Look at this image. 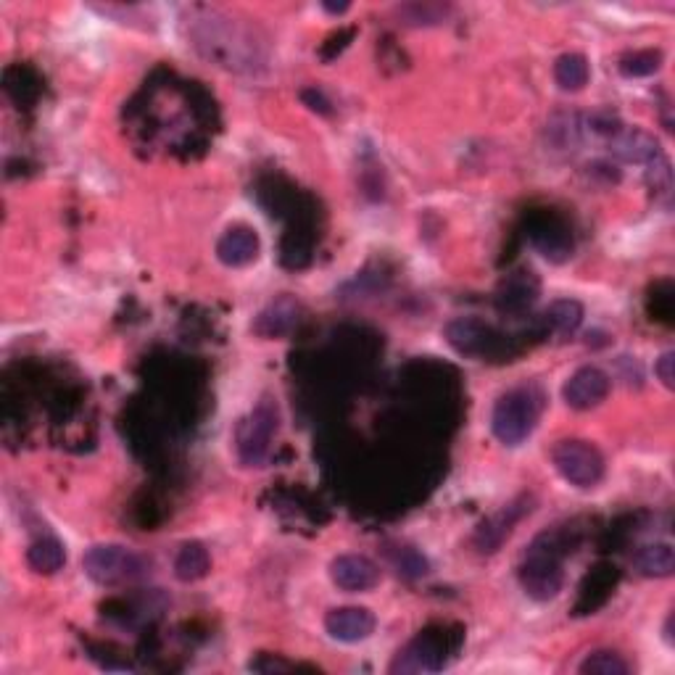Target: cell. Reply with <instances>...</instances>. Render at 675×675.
I'll return each mask as SVG.
<instances>
[{
	"label": "cell",
	"mask_w": 675,
	"mask_h": 675,
	"mask_svg": "<svg viewBox=\"0 0 675 675\" xmlns=\"http://www.w3.org/2000/svg\"><path fill=\"white\" fill-rule=\"evenodd\" d=\"M562 552L557 546V536H538L525 552L523 562L517 567V581L533 602H552L565 586L562 570Z\"/></svg>",
	"instance_id": "obj_2"
},
{
	"label": "cell",
	"mask_w": 675,
	"mask_h": 675,
	"mask_svg": "<svg viewBox=\"0 0 675 675\" xmlns=\"http://www.w3.org/2000/svg\"><path fill=\"white\" fill-rule=\"evenodd\" d=\"M280 428V412L269 396H264L251 412L238 422L235 430V451H238L240 465L262 467L272 449V438Z\"/></svg>",
	"instance_id": "obj_4"
},
{
	"label": "cell",
	"mask_w": 675,
	"mask_h": 675,
	"mask_svg": "<svg viewBox=\"0 0 675 675\" xmlns=\"http://www.w3.org/2000/svg\"><path fill=\"white\" fill-rule=\"evenodd\" d=\"M552 462L559 475L575 488H594L604 478L602 451L588 441H559L552 451Z\"/></svg>",
	"instance_id": "obj_5"
},
{
	"label": "cell",
	"mask_w": 675,
	"mask_h": 675,
	"mask_svg": "<svg viewBox=\"0 0 675 675\" xmlns=\"http://www.w3.org/2000/svg\"><path fill=\"white\" fill-rule=\"evenodd\" d=\"M248 670H254V673H288V670H293V665L280 660V657H272V654H259L256 660L248 662Z\"/></svg>",
	"instance_id": "obj_28"
},
{
	"label": "cell",
	"mask_w": 675,
	"mask_h": 675,
	"mask_svg": "<svg viewBox=\"0 0 675 675\" xmlns=\"http://www.w3.org/2000/svg\"><path fill=\"white\" fill-rule=\"evenodd\" d=\"M588 77H591V66L583 53H565L554 64V80L565 93H578L586 88Z\"/></svg>",
	"instance_id": "obj_20"
},
{
	"label": "cell",
	"mask_w": 675,
	"mask_h": 675,
	"mask_svg": "<svg viewBox=\"0 0 675 675\" xmlns=\"http://www.w3.org/2000/svg\"><path fill=\"white\" fill-rule=\"evenodd\" d=\"M538 298V277L530 269H517L501 280L496 306L501 312H523Z\"/></svg>",
	"instance_id": "obj_15"
},
{
	"label": "cell",
	"mask_w": 675,
	"mask_h": 675,
	"mask_svg": "<svg viewBox=\"0 0 675 675\" xmlns=\"http://www.w3.org/2000/svg\"><path fill=\"white\" fill-rule=\"evenodd\" d=\"M530 512V496H520V499L509 501L507 507H501L496 515H491L488 520L480 523V528L475 530V546H478L480 554H494L499 552L501 544L507 541L512 528L520 523V517Z\"/></svg>",
	"instance_id": "obj_7"
},
{
	"label": "cell",
	"mask_w": 675,
	"mask_h": 675,
	"mask_svg": "<svg viewBox=\"0 0 675 675\" xmlns=\"http://www.w3.org/2000/svg\"><path fill=\"white\" fill-rule=\"evenodd\" d=\"M649 167V185L654 188L657 196H662L670 204V193H673V169H670L668 156L662 153L652 164H646Z\"/></svg>",
	"instance_id": "obj_27"
},
{
	"label": "cell",
	"mask_w": 675,
	"mask_h": 675,
	"mask_svg": "<svg viewBox=\"0 0 675 675\" xmlns=\"http://www.w3.org/2000/svg\"><path fill=\"white\" fill-rule=\"evenodd\" d=\"M625 124L623 119L617 117L615 111L610 109H596L591 111V114H586V117H581V132H583V140H604V143H610L612 138H615L617 132L623 130Z\"/></svg>",
	"instance_id": "obj_22"
},
{
	"label": "cell",
	"mask_w": 675,
	"mask_h": 675,
	"mask_svg": "<svg viewBox=\"0 0 675 675\" xmlns=\"http://www.w3.org/2000/svg\"><path fill=\"white\" fill-rule=\"evenodd\" d=\"M27 562H30L32 570L40 575L59 573L61 567L66 565L64 544L53 536L37 538V541L30 544V549H27Z\"/></svg>",
	"instance_id": "obj_18"
},
{
	"label": "cell",
	"mask_w": 675,
	"mask_h": 675,
	"mask_svg": "<svg viewBox=\"0 0 675 675\" xmlns=\"http://www.w3.org/2000/svg\"><path fill=\"white\" fill-rule=\"evenodd\" d=\"M546 143L557 151H567V148H578L583 143L581 132V114H570V111H562V114H554L549 122H546Z\"/></svg>",
	"instance_id": "obj_19"
},
{
	"label": "cell",
	"mask_w": 675,
	"mask_h": 675,
	"mask_svg": "<svg viewBox=\"0 0 675 675\" xmlns=\"http://www.w3.org/2000/svg\"><path fill=\"white\" fill-rule=\"evenodd\" d=\"M546 325L557 335H573L583 322V306L575 298H559L544 314Z\"/></svg>",
	"instance_id": "obj_21"
},
{
	"label": "cell",
	"mask_w": 675,
	"mask_h": 675,
	"mask_svg": "<svg viewBox=\"0 0 675 675\" xmlns=\"http://www.w3.org/2000/svg\"><path fill=\"white\" fill-rule=\"evenodd\" d=\"M325 631L341 644H359L375 631V615L364 607H338L325 615Z\"/></svg>",
	"instance_id": "obj_12"
},
{
	"label": "cell",
	"mask_w": 675,
	"mask_h": 675,
	"mask_svg": "<svg viewBox=\"0 0 675 675\" xmlns=\"http://www.w3.org/2000/svg\"><path fill=\"white\" fill-rule=\"evenodd\" d=\"M673 615L668 617V623H665V641H668V646H673Z\"/></svg>",
	"instance_id": "obj_32"
},
{
	"label": "cell",
	"mask_w": 675,
	"mask_h": 675,
	"mask_svg": "<svg viewBox=\"0 0 675 675\" xmlns=\"http://www.w3.org/2000/svg\"><path fill=\"white\" fill-rule=\"evenodd\" d=\"M330 578L341 591L359 594V591H370L378 586L380 570L370 557L362 554H341L330 562Z\"/></svg>",
	"instance_id": "obj_10"
},
{
	"label": "cell",
	"mask_w": 675,
	"mask_h": 675,
	"mask_svg": "<svg viewBox=\"0 0 675 675\" xmlns=\"http://www.w3.org/2000/svg\"><path fill=\"white\" fill-rule=\"evenodd\" d=\"M322 8H325L327 14H346L349 11V3H322Z\"/></svg>",
	"instance_id": "obj_31"
},
{
	"label": "cell",
	"mask_w": 675,
	"mask_h": 675,
	"mask_svg": "<svg viewBox=\"0 0 675 675\" xmlns=\"http://www.w3.org/2000/svg\"><path fill=\"white\" fill-rule=\"evenodd\" d=\"M633 567L644 578H670L675 573V552L670 544H646L633 554Z\"/></svg>",
	"instance_id": "obj_16"
},
{
	"label": "cell",
	"mask_w": 675,
	"mask_h": 675,
	"mask_svg": "<svg viewBox=\"0 0 675 675\" xmlns=\"http://www.w3.org/2000/svg\"><path fill=\"white\" fill-rule=\"evenodd\" d=\"M301 98H304V103L312 111H317V114H322V117H330V111H333V109H330V101H327L322 90H314V88L304 90V93H301Z\"/></svg>",
	"instance_id": "obj_30"
},
{
	"label": "cell",
	"mask_w": 675,
	"mask_h": 675,
	"mask_svg": "<svg viewBox=\"0 0 675 675\" xmlns=\"http://www.w3.org/2000/svg\"><path fill=\"white\" fill-rule=\"evenodd\" d=\"M211 570V557L201 541H188L175 557V578L182 583H196Z\"/></svg>",
	"instance_id": "obj_17"
},
{
	"label": "cell",
	"mask_w": 675,
	"mask_h": 675,
	"mask_svg": "<svg viewBox=\"0 0 675 675\" xmlns=\"http://www.w3.org/2000/svg\"><path fill=\"white\" fill-rule=\"evenodd\" d=\"M654 372H657V378L662 380V385L673 391V388H675V354H673V351H665V354L657 359V364H654Z\"/></svg>",
	"instance_id": "obj_29"
},
{
	"label": "cell",
	"mask_w": 675,
	"mask_h": 675,
	"mask_svg": "<svg viewBox=\"0 0 675 675\" xmlns=\"http://www.w3.org/2000/svg\"><path fill=\"white\" fill-rule=\"evenodd\" d=\"M388 559H391V565L396 567V573H399L404 581H417V578H425L430 570L428 559L422 557L414 546H407V544L391 549V552H388Z\"/></svg>",
	"instance_id": "obj_25"
},
{
	"label": "cell",
	"mask_w": 675,
	"mask_h": 675,
	"mask_svg": "<svg viewBox=\"0 0 675 675\" xmlns=\"http://www.w3.org/2000/svg\"><path fill=\"white\" fill-rule=\"evenodd\" d=\"M82 570L98 586H119L148 573V559L130 546L95 544L82 557Z\"/></svg>",
	"instance_id": "obj_3"
},
{
	"label": "cell",
	"mask_w": 675,
	"mask_h": 675,
	"mask_svg": "<svg viewBox=\"0 0 675 675\" xmlns=\"http://www.w3.org/2000/svg\"><path fill=\"white\" fill-rule=\"evenodd\" d=\"M607 148L615 159L625 161V164H652L657 156H662L660 140L654 138L652 132L639 130V127H623L607 143Z\"/></svg>",
	"instance_id": "obj_13"
},
{
	"label": "cell",
	"mask_w": 675,
	"mask_h": 675,
	"mask_svg": "<svg viewBox=\"0 0 675 675\" xmlns=\"http://www.w3.org/2000/svg\"><path fill=\"white\" fill-rule=\"evenodd\" d=\"M259 251H262V240L254 227L248 225L227 227L222 238L217 240V259L225 267H248L259 259Z\"/></svg>",
	"instance_id": "obj_11"
},
{
	"label": "cell",
	"mask_w": 675,
	"mask_h": 675,
	"mask_svg": "<svg viewBox=\"0 0 675 675\" xmlns=\"http://www.w3.org/2000/svg\"><path fill=\"white\" fill-rule=\"evenodd\" d=\"M298 314H301V306H298L296 298H275L272 304H267L259 312L254 322V333L262 335V338H283L298 325Z\"/></svg>",
	"instance_id": "obj_14"
},
{
	"label": "cell",
	"mask_w": 675,
	"mask_h": 675,
	"mask_svg": "<svg viewBox=\"0 0 675 675\" xmlns=\"http://www.w3.org/2000/svg\"><path fill=\"white\" fill-rule=\"evenodd\" d=\"M578 673L583 675H628L631 673V665L620 657L617 652L610 649H599V652L588 654L586 660L578 665Z\"/></svg>",
	"instance_id": "obj_26"
},
{
	"label": "cell",
	"mask_w": 675,
	"mask_h": 675,
	"mask_svg": "<svg viewBox=\"0 0 675 675\" xmlns=\"http://www.w3.org/2000/svg\"><path fill=\"white\" fill-rule=\"evenodd\" d=\"M612 378L602 367L586 364L581 370H575L567 383L562 385V399L575 412H586V409L599 407L607 396H610Z\"/></svg>",
	"instance_id": "obj_6"
},
{
	"label": "cell",
	"mask_w": 675,
	"mask_h": 675,
	"mask_svg": "<svg viewBox=\"0 0 675 675\" xmlns=\"http://www.w3.org/2000/svg\"><path fill=\"white\" fill-rule=\"evenodd\" d=\"M449 11V6H438V3H407V6L396 8V16L407 27H433V24L446 22Z\"/></svg>",
	"instance_id": "obj_24"
},
{
	"label": "cell",
	"mask_w": 675,
	"mask_h": 675,
	"mask_svg": "<svg viewBox=\"0 0 675 675\" xmlns=\"http://www.w3.org/2000/svg\"><path fill=\"white\" fill-rule=\"evenodd\" d=\"M541 404L544 399L533 385H517V388L501 393L494 404V414H491V430H494L496 441L509 449L528 441L530 433L536 430L538 417H541Z\"/></svg>",
	"instance_id": "obj_1"
},
{
	"label": "cell",
	"mask_w": 675,
	"mask_h": 675,
	"mask_svg": "<svg viewBox=\"0 0 675 675\" xmlns=\"http://www.w3.org/2000/svg\"><path fill=\"white\" fill-rule=\"evenodd\" d=\"M446 665V652H443L441 641L420 633L417 639L409 641L391 662L393 675H407V673H436Z\"/></svg>",
	"instance_id": "obj_8"
},
{
	"label": "cell",
	"mask_w": 675,
	"mask_h": 675,
	"mask_svg": "<svg viewBox=\"0 0 675 675\" xmlns=\"http://www.w3.org/2000/svg\"><path fill=\"white\" fill-rule=\"evenodd\" d=\"M446 343L462 356H488L496 346L494 330L478 317H459L451 320L443 330Z\"/></svg>",
	"instance_id": "obj_9"
},
{
	"label": "cell",
	"mask_w": 675,
	"mask_h": 675,
	"mask_svg": "<svg viewBox=\"0 0 675 675\" xmlns=\"http://www.w3.org/2000/svg\"><path fill=\"white\" fill-rule=\"evenodd\" d=\"M662 59H665L662 51H657V48H644V51L625 53L623 59H620V64H617V69H620V74L628 77V80H639V77H652L654 72H660Z\"/></svg>",
	"instance_id": "obj_23"
}]
</instances>
